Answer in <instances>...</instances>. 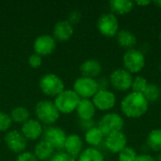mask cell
Wrapping results in <instances>:
<instances>
[{
	"mask_svg": "<svg viewBox=\"0 0 161 161\" xmlns=\"http://www.w3.org/2000/svg\"><path fill=\"white\" fill-rule=\"evenodd\" d=\"M135 161H156V158L149 154H141L137 156Z\"/></svg>",
	"mask_w": 161,
	"mask_h": 161,
	"instance_id": "36",
	"label": "cell"
},
{
	"mask_svg": "<svg viewBox=\"0 0 161 161\" xmlns=\"http://www.w3.org/2000/svg\"><path fill=\"white\" fill-rule=\"evenodd\" d=\"M21 133L27 141H37L43 134L42 125L37 119H29L22 125Z\"/></svg>",
	"mask_w": 161,
	"mask_h": 161,
	"instance_id": "15",
	"label": "cell"
},
{
	"mask_svg": "<svg viewBox=\"0 0 161 161\" xmlns=\"http://www.w3.org/2000/svg\"><path fill=\"white\" fill-rule=\"evenodd\" d=\"M109 8L114 15H125L134 9L135 3L129 0H112L109 2Z\"/></svg>",
	"mask_w": 161,
	"mask_h": 161,
	"instance_id": "22",
	"label": "cell"
},
{
	"mask_svg": "<svg viewBox=\"0 0 161 161\" xmlns=\"http://www.w3.org/2000/svg\"><path fill=\"white\" fill-rule=\"evenodd\" d=\"M77 161H105L104 155L97 148L89 147L84 149L78 156Z\"/></svg>",
	"mask_w": 161,
	"mask_h": 161,
	"instance_id": "25",
	"label": "cell"
},
{
	"mask_svg": "<svg viewBox=\"0 0 161 161\" xmlns=\"http://www.w3.org/2000/svg\"><path fill=\"white\" fill-rule=\"evenodd\" d=\"M15 161H39L37 158L33 155V153L30 152H23L19 154Z\"/></svg>",
	"mask_w": 161,
	"mask_h": 161,
	"instance_id": "34",
	"label": "cell"
},
{
	"mask_svg": "<svg viewBox=\"0 0 161 161\" xmlns=\"http://www.w3.org/2000/svg\"><path fill=\"white\" fill-rule=\"evenodd\" d=\"M63 150L69 156L77 158L83 151V140L77 134L68 135L64 143Z\"/></svg>",
	"mask_w": 161,
	"mask_h": 161,
	"instance_id": "17",
	"label": "cell"
},
{
	"mask_svg": "<svg viewBox=\"0 0 161 161\" xmlns=\"http://www.w3.org/2000/svg\"><path fill=\"white\" fill-rule=\"evenodd\" d=\"M97 126L106 137L111 133L123 131L125 126V120L120 114L116 112H108L100 118Z\"/></svg>",
	"mask_w": 161,
	"mask_h": 161,
	"instance_id": "6",
	"label": "cell"
},
{
	"mask_svg": "<svg viewBox=\"0 0 161 161\" xmlns=\"http://www.w3.org/2000/svg\"><path fill=\"white\" fill-rule=\"evenodd\" d=\"M156 161H161V153H158V155L157 156Z\"/></svg>",
	"mask_w": 161,
	"mask_h": 161,
	"instance_id": "40",
	"label": "cell"
},
{
	"mask_svg": "<svg viewBox=\"0 0 161 161\" xmlns=\"http://www.w3.org/2000/svg\"><path fill=\"white\" fill-rule=\"evenodd\" d=\"M35 115L41 124L51 125L58 120L60 113L53 101L42 100L36 104Z\"/></svg>",
	"mask_w": 161,
	"mask_h": 161,
	"instance_id": "2",
	"label": "cell"
},
{
	"mask_svg": "<svg viewBox=\"0 0 161 161\" xmlns=\"http://www.w3.org/2000/svg\"><path fill=\"white\" fill-rule=\"evenodd\" d=\"M96 109L101 111H108L116 105V95L109 90H98L92 98Z\"/></svg>",
	"mask_w": 161,
	"mask_h": 161,
	"instance_id": "11",
	"label": "cell"
},
{
	"mask_svg": "<svg viewBox=\"0 0 161 161\" xmlns=\"http://www.w3.org/2000/svg\"><path fill=\"white\" fill-rule=\"evenodd\" d=\"M85 142L92 148H96L105 141V135L98 128V126H94L85 132L84 136Z\"/></svg>",
	"mask_w": 161,
	"mask_h": 161,
	"instance_id": "23",
	"label": "cell"
},
{
	"mask_svg": "<svg viewBox=\"0 0 161 161\" xmlns=\"http://www.w3.org/2000/svg\"><path fill=\"white\" fill-rule=\"evenodd\" d=\"M135 3V5H138V6H140V7H146V6H148V5H150V4H152V2L151 1H147V0H144V1H136V2H134Z\"/></svg>",
	"mask_w": 161,
	"mask_h": 161,
	"instance_id": "38",
	"label": "cell"
},
{
	"mask_svg": "<svg viewBox=\"0 0 161 161\" xmlns=\"http://www.w3.org/2000/svg\"><path fill=\"white\" fill-rule=\"evenodd\" d=\"M145 56L142 51L133 48L127 50L123 56V65L130 74H138L142 72L145 66Z\"/></svg>",
	"mask_w": 161,
	"mask_h": 161,
	"instance_id": "4",
	"label": "cell"
},
{
	"mask_svg": "<svg viewBox=\"0 0 161 161\" xmlns=\"http://www.w3.org/2000/svg\"><path fill=\"white\" fill-rule=\"evenodd\" d=\"M142 95L148 101V103L157 102L160 99L161 97L160 88L155 83H148V85H147L145 91L143 92Z\"/></svg>",
	"mask_w": 161,
	"mask_h": 161,
	"instance_id": "27",
	"label": "cell"
},
{
	"mask_svg": "<svg viewBox=\"0 0 161 161\" xmlns=\"http://www.w3.org/2000/svg\"><path fill=\"white\" fill-rule=\"evenodd\" d=\"M73 90L81 99H91L99 89L96 79L80 76L74 82Z\"/></svg>",
	"mask_w": 161,
	"mask_h": 161,
	"instance_id": "7",
	"label": "cell"
},
{
	"mask_svg": "<svg viewBox=\"0 0 161 161\" xmlns=\"http://www.w3.org/2000/svg\"><path fill=\"white\" fill-rule=\"evenodd\" d=\"M11 124L12 121L10 116L4 111H0V132L8 131L11 126Z\"/></svg>",
	"mask_w": 161,
	"mask_h": 161,
	"instance_id": "30",
	"label": "cell"
},
{
	"mask_svg": "<svg viewBox=\"0 0 161 161\" xmlns=\"http://www.w3.org/2000/svg\"><path fill=\"white\" fill-rule=\"evenodd\" d=\"M133 75L127 72L124 68L114 70L109 75V84L110 86L118 92H127L131 90L133 82Z\"/></svg>",
	"mask_w": 161,
	"mask_h": 161,
	"instance_id": "9",
	"label": "cell"
},
{
	"mask_svg": "<svg viewBox=\"0 0 161 161\" xmlns=\"http://www.w3.org/2000/svg\"><path fill=\"white\" fill-rule=\"evenodd\" d=\"M155 6H157L158 8H161V0H158V1H154V2H152Z\"/></svg>",
	"mask_w": 161,
	"mask_h": 161,
	"instance_id": "39",
	"label": "cell"
},
{
	"mask_svg": "<svg viewBox=\"0 0 161 161\" xmlns=\"http://www.w3.org/2000/svg\"><path fill=\"white\" fill-rule=\"evenodd\" d=\"M75 111L80 121H90L93 119L96 108L91 99H81Z\"/></svg>",
	"mask_w": 161,
	"mask_h": 161,
	"instance_id": "19",
	"label": "cell"
},
{
	"mask_svg": "<svg viewBox=\"0 0 161 161\" xmlns=\"http://www.w3.org/2000/svg\"><path fill=\"white\" fill-rule=\"evenodd\" d=\"M137 152L135 149L126 146L124 150H122L118 154V160L119 161H135L137 158Z\"/></svg>",
	"mask_w": 161,
	"mask_h": 161,
	"instance_id": "29",
	"label": "cell"
},
{
	"mask_svg": "<svg viewBox=\"0 0 161 161\" xmlns=\"http://www.w3.org/2000/svg\"><path fill=\"white\" fill-rule=\"evenodd\" d=\"M57 46V41L55 38L48 34H42L38 36L33 42L34 53L41 57L51 55Z\"/></svg>",
	"mask_w": 161,
	"mask_h": 161,
	"instance_id": "13",
	"label": "cell"
},
{
	"mask_svg": "<svg viewBox=\"0 0 161 161\" xmlns=\"http://www.w3.org/2000/svg\"><path fill=\"white\" fill-rule=\"evenodd\" d=\"M105 146L112 154H119L127 146V138L123 131L111 133L105 137Z\"/></svg>",
	"mask_w": 161,
	"mask_h": 161,
	"instance_id": "14",
	"label": "cell"
},
{
	"mask_svg": "<svg viewBox=\"0 0 161 161\" xmlns=\"http://www.w3.org/2000/svg\"><path fill=\"white\" fill-rule=\"evenodd\" d=\"M4 142L7 147L11 152L16 154H21L25 152L27 145V140L24 137L21 131L18 130L8 131L4 137Z\"/></svg>",
	"mask_w": 161,
	"mask_h": 161,
	"instance_id": "12",
	"label": "cell"
},
{
	"mask_svg": "<svg viewBox=\"0 0 161 161\" xmlns=\"http://www.w3.org/2000/svg\"><path fill=\"white\" fill-rule=\"evenodd\" d=\"M43 140L47 142L55 150L63 151L67 138L65 131L58 126H49L43 130Z\"/></svg>",
	"mask_w": 161,
	"mask_h": 161,
	"instance_id": "10",
	"label": "cell"
},
{
	"mask_svg": "<svg viewBox=\"0 0 161 161\" xmlns=\"http://www.w3.org/2000/svg\"><path fill=\"white\" fill-rule=\"evenodd\" d=\"M54 153H55V149L47 142L42 140L35 145L33 155L37 158L39 161H48L50 158L54 155Z\"/></svg>",
	"mask_w": 161,
	"mask_h": 161,
	"instance_id": "21",
	"label": "cell"
},
{
	"mask_svg": "<svg viewBox=\"0 0 161 161\" xmlns=\"http://www.w3.org/2000/svg\"><path fill=\"white\" fill-rule=\"evenodd\" d=\"M11 121L16 123V124H24L25 123L27 120H29L30 118V113L28 111V109L25 107H16L14 108L9 114Z\"/></svg>",
	"mask_w": 161,
	"mask_h": 161,
	"instance_id": "26",
	"label": "cell"
},
{
	"mask_svg": "<svg viewBox=\"0 0 161 161\" xmlns=\"http://www.w3.org/2000/svg\"><path fill=\"white\" fill-rule=\"evenodd\" d=\"M74 25L67 20L58 21L53 28V37L58 42H67L74 35Z\"/></svg>",
	"mask_w": 161,
	"mask_h": 161,
	"instance_id": "16",
	"label": "cell"
},
{
	"mask_svg": "<svg viewBox=\"0 0 161 161\" xmlns=\"http://www.w3.org/2000/svg\"><path fill=\"white\" fill-rule=\"evenodd\" d=\"M148 85V81L146 78H144L143 76L138 75L136 77L133 78V82H132V86H131V90L134 92H138V93H143V92L145 91L146 87Z\"/></svg>",
	"mask_w": 161,
	"mask_h": 161,
	"instance_id": "28",
	"label": "cell"
},
{
	"mask_svg": "<svg viewBox=\"0 0 161 161\" xmlns=\"http://www.w3.org/2000/svg\"><path fill=\"white\" fill-rule=\"evenodd\" d=\"M81 19H82V14H81V12H80L79 10L75 9V10H72V11L69 13L68 18H67V21H68L71 25H74L78 24V23L81 21Z\"/></svg>",
	"mask_w": 161,
	"mask_h": 161,
	"instance_id": "33",
	"label": "cell"
},
{
	"mask_svg": "<svg viewBox=\"0 0 161 161\" xmlns=\"http://www.w3.org/2000/svg\"><path fill=\"white\" fill-rule=\"evenodd\" d=\"M116 40L118 44L127 50L135 48L137 44V37L128 29H121L116 35Z\"/></svg>",
	"mask_w": 161,
	"mask_h": 161,
	"instance_id": "20",
	"label": "cell"
},
{
	"mask_svg": "<svg viewBox=\"0 0 161 161\" xmlns=\"http://www.w3.org/2000/svg\"><path fill=\"white\" fill-rule=\"evenodd\" d=\"M39 86L42 92L50 97H57L65 90L62 79L56 74L52 73L43 75L40 79Z\"/></svg>",
	"mask_w": 161,
	"mask_h": 161,
	"instance_id": "5",
	"label": "cell"
},
{
	"mask_svg": "<svg viewBox=\"0 0 161 161\" xmlns=\"http://www.w3.org/2000/svg\"><path fill=\"white\" fill-rule=\"evenodd\" d=\"M81 98L74 92V90H64L54 100V104L59 113L71 114L75 111Z\"/></svg>",
	"mask_w": 161,
	"mask_h": 161,
	"instance_id": "3",
	"label": "cell"
},
{
	"mask_svg": "<svg viewBox=\"0 0 161 161\" xmlns=\"http://www.w3.org/2000/svg\"><path fill=\"white\" fill-rule=\"evenodd\" d=\"M42 63V57H41L40 55L34 53L32 55L29 56L28 58V64L30 67L36 69V68H39Z\"/></svg>",
	"mask_w": 161,
	"mask_h": 161,
	"instance_id": "32",
	"label": "cell"
},
{
	"mask_svg": "<svg viewBox=\"0 0 161 161\" xmlns=\"http://www.w3.org/2000/svg\"><path fill=\"white\" fill-rule=\"evenodd\" d=\"M96 81H97V85H98L99 90H108V86L110 85L108 79H107L105 77H101Z\"/></svg>",
	"mask_w": 161,
	"mask_h": 161,
	"instance_id": "35",
	"label": "cell"
},
{
	"mask_svg": "<svg viewBox=\"0 0 161 161\" xmlns=\"http://www.w3.org/2000/svg\"><path fill=\"white\" fill-rule=\"evenodd\" d=\"M147 146L158 153H161V128H156L149 132L146 138Z\"/></svg>",
	"mask_w": 161,
	"mask_h": 161,
	"instance_id": "24",
	"label": "cell"
},
{
	"mask_svg": "<svg viewBox=\"0 0 161 161\" xmlns=\"http://www.w3.org/2000/svg\"><path fill=\"white\" fill-rule=\"evenodd\" d=\"M102 64L98 59L95 58H89L86 59L79 67V71L82 76L90 77L95 79L98 77L102 73Z\"/></svg>",
	"mask_w": 161,
	"mask_h": 161,
	"instance_id": "18",
	"label": "cell"
},
{
	"mask_svg": "<svg viewBox=\"0 0 161 161\" xmlns=\"http://www.w3.org/2000/svg\"><path fill=\"white\" fill-rule=\"evenodd\" d=\"M159 40H160V42H161V32H160V34H159Z\"/></svg>",
	"mask_w": 161,
	"mask_h": 161,
	"instance_id": "41",
	"label": "cell"
},
{
	"mask_svg": "<svg viewBox=\"0 0 161 161\" xmlns=\"http://www.w3.org/2000/svg\"><path fill=\"white\" fill-rule=\"evenodd\" d=\"M97 29L105 37H115L119 32V20L111 12H106L100 15L97 20Z\"/></svg>",
	"mask_w": 161,
	"mask_h": 161,
	"instance_id": "8",
	"label": "cell"
},
{
	"mask_svg": "<svg viewBox=\"0 0 161 161\" xmlns=\"http://www.w3.org/2000/svg\"><path fill=\"white\" fill-rule=\"evenodd\" d=\"M160 117H161V110H160Z\"/></svg>",
	"mask_w": 161,
	"mask_h": 161,
	"instance_id": "42",
	"label": "cell"
},
{
	"mask_svg": "<svg viewBox=\"0 0 161 161\" xmlns=\"http://www.w3.org/2000/svg\"><path fill=\"white\" fill-rule=\"evenodd\" d=\"M48 161H77V158L69 156L64 151H58L57 153H54V155Z\"/></svg>",
	"mask_w": 161,
	"mask_h": 161,
	"instance_id": "31",
	"label": "cell"
},
{
	"mask_svg": "<svg viewBox=\"0 0 161 161\" xmlns=\"http://www.w3.org/2000/svg\"><path fill=\"white\" fill-rule=\"evenodd\" d=\"M81 126L87 131L92 127L95 126L94 123H93V120H90V121H81Z\"/></svg>",
	"mask_w": 161,
	"mask_h": 161,
	"instance_id": "37",
	"label": "cell"
},
{
	"mask_svg": "<svg viewBox=\"0 0 161 161\" xmlns=\"http://www.w3.org/2000/svg\"><path fill=\"white\" fill-rule=\"evenodd\" d=\"M148 109L149 103L142 93L131 92L121 101V111L127 118H141L147 113Z\"/></svg>",
	"mask_w": 161,
	"mask_h": 161,
	"instance_id": "1",
	"label": "cell"
}]
</instances>
